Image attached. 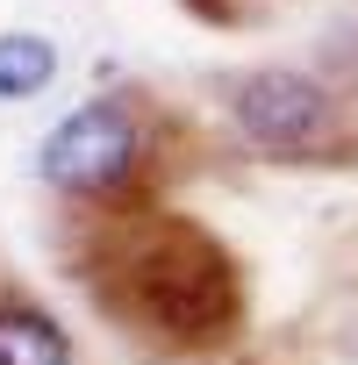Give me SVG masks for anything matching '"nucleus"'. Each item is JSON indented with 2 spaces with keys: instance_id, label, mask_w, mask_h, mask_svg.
Segmentation results:
<instances>
[{
  "instance_id": "obj_3",
  "label": "nucleus",
  "mask_w": 358,
  "mask_h": 365,
  "mask_svg": "<svg viewBox=\"0 0 358 365\" xmlns=\"http://www.w3.org/2000/svg\"><path fill=\"white\" fill-rule=\"evenodd\" d=\"M237 122L258 150L272 158H301L329 136V93L308 79V72H287V65H265L237 86Z\"/></svg>"
},
{
  "instance_id": "obj_4",
  "label": "nucleus",
  "mask_w": 358,
  "mask_h": 365,
  "mask_svg": "<svg viewBox=\"0 0 358 365\" xmlns=\"http://www.w3.org/2000/svg\"><path fill=\"white\" fill-rule=\"evenodd\" d=\"M0 365H72V336L44 308H0Z\"/></svg>"
},
{
  "instance_id": "obj_5",
  "label": "nucleus",
  "mask_w": 358,
  "mask_h": 365,
  "mask_svg": "<svg viewBox=\"0 0 358 365\" xmlns=\"http://www.w3.org/2000/svg\"><path fill=\"white\" fill-rule=\"evenodd\" d=\"M58 79V43L36 29H8L0 36V101H29Z\"/></svg>"
},
{
  "instance_id": "obj_1",
  "label": "nucleus",
  "mask_w": 358,
  "mask_h": 365,
  "mask_svg": "<svg viewBox=\"0 0 358 365\" xmlns=\"http://www.w3.org/2000/svg\"><path fill=\"white\" fill-rule=\"evenodd\" d=\"M136 301L143 315L165 329V336H215L237 308V287H230V265L187 237V230H172L158 251H143L136 265Z\"/></svg>"
},
{
  "instance_id": "obj_2",
  "label": "nucleus",
  "mask_w": 358,
  "mask_h": 365,
  "mask_svg": "<svg viewBox=\"0 0 358 365\" xmlns=\"http://www.w3.org/2000/svg\"><path fill=\"white\" fill-rule=\"evenodd\" d=\"M136 165H143V129H136V115L122 101L72 108L36 150V172L58 194H115Z\"/></svg>"
}]
</instances>
